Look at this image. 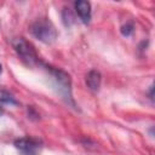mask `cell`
Segmentation results:
<instances>
[{
  "instance_id": "cell-8",
  "label": "cell",
  "mask_w": 155,
  "mask_h": 155,
  "mask_svg": "<svg viewBox=\"0 0 155 155\" xmlns=\"http://www.w3.org/2000/svg\"><path fill=\"white\" fill-rule=\"evenodd\" d=\"M62 19H63V23H64L65 27H70V25L74 23L75 17H74V15L71 13L70 8H67V7L63 8V11H62Z\"/></svg>"
},
{
  "instance_id": "cell-3",
  "label": "cell",
  "mask_w": 155,
  "mask_h": 155,
  "mask_svg": "<svg viewBox=\"0 0 155 155\" xmlns=\"http://www.w3.org/2000/svg\"><path fill=\"white\" fill-rule=\"evenodd\" d=\"M30 33L45 44H52L57 38V30L53 23L47 18H39L30 25Z\"/></svg>"
},
{
  "instance_id": "cell-12",
  "label": "cell",
  "mask_w": 155,
  "mask_h": 155,
  "mask_svg": "<svg viewBox=\"0 0 155 155\" xmlns=\"http://www.w3.org/2000/svg\"><path fill=\"white\" fill-rule=\"evenodd\" d=\"M0 73H1V64H0Z\"/></svg>"
},
{
  "instance_id": "cell-11",
  "label": "cell",
  "mask_w": 155,
  "mask_h": 155,
  "mask_svg": "<svg viewBox=\"0 0 155 155\" xmlns=\"http://www.w3.org/2000/svg\"><path fill=\"white\" fill-rule=\"evenodd\" d=\"M1 114H2V108L0 107V115H1Z\"/></svg>"
},
{
  "instance_id": "cell-1",
  "label": "cell",
  "mask_w": 155,
  "mask_h": 155,
  "mask_svg": "<svg viewBox=\"0 0 155 155\" xmlns=\"http://www.w3.org/2000/svg\"><path fill=\"white\" fill-rule=\"evenodd\" d=\"M45 69L48 73V75L51 78V81H52V85L56 88L57 93L62 97V99L68 105L75 108L76 104H75V101L73 98L70 75L67 71H64V70H62L59 68L51 67V65H45Z\"/></svg>"
},
{
  "instance_id": "cell-9",
  "label": "cell",
  "mask_w": 155,
  "mask_h": 155,
  "mask_svg": "<svg viewBox=\"0 0 155 155\" xmlns=\"http://www.w3.org/2000/svg\"><path fill=\"white\" fill-rule=\"evenodd\" d=\"M133 29H134V27H133V24L132 23H126L125 25H122L121 27V34L124 35V36H130L132 33H133Z\"/></svg>"
},
{
  "instance_id": "cell-7",
  "label": "cell",
  "mask_w": 155,
  "mask_h": 155,
  "mask_svg": "<svg viewBox=\"0 0 155 155\" xmlns=\"http://www.w3.org/2000/svg\"><path fill=\"white\" fill-rule=\"evenodd\" d=\"M0 103L10 104V105H17L18 104V102L13 97V94H11L8 91H5V90H0Z\"/></svg>"
},
{
  "instance_id": "cell-10",
  "label": "cell",
  "mask_w": 155,
  "mask_h": 155,
  "mask_svg": "<svg viewBox=\"0 0 155 155\" xmlns=\"http://www.w3.org/2000/svg\"><path fill=\"white\" fill-rule=\"evenodd\" d=\"M149 93H150V99H153V86H150V91H149Z\"/></svg>"
},
{
  "instance_id": "cell-6",
  "label": "cell",
  "mask_w": 155,
  "mask_h": 155,
  "mask_svg": "<svg viewBox=\"0 0 155 155\" xmlns=\"http://www.w3.org/2000/svg\"><path fill=\"white\" fill-rule=\"evenodd\" d=\"M101 81H102V75L98 70H90L88 74L86 75V85L87 87L93 91V92H97L101 87Z\"/></svg>"
},
{
  "instance_id": "cell-4",
  "label": "cell",
  "mask_w": 155,
  "mask_h": 155,
  "mask_svg": "<svg viewBox=\"0 0 155 155\" xmlns=\"http://www.w3.org/2000/svg\"><path fill=\"white\" fill-rule=\"evenodd\" d=\"M15 148L21 155H40L42 149V143L38 138L33 137H21L13 142Z\"/></svg>"
},
{
  "instance_id": "cell-5",
  "label": "cell",
  "mask_w": 155,
  "mask_h": 155,
  "mask_svg": "<svg viewBox=\"0 0 155 155\" xmlns=\"http://www.w3.org/2000/svg\"><path fill=\"white\" fill-rule=\"evenodd\" d=\"M74 6H75V11L79 15L81 22L84 24H88L91 21V4L88 1L79 0V1H75Z\"/></svg>"
},
{
  "instance_id": "cell-2",
  "label": "cell",
  "mask_w": 155,
  "mask_h": 155,
  "mask_svg": "<svg viewBox=\"0 0 155 155\" xmlns=\"http://www.w3.org/2000/svg\"><path fill=\"white\" fill-rule=\"evenodd\" d=\"M12 47L16 51L17 56L19 57V59L27 65V67H35L39 63V58H38V53L34 48V46L25 40L22 36L18 38H13L12 41Z\"/></svg>"
}]
</instances>
